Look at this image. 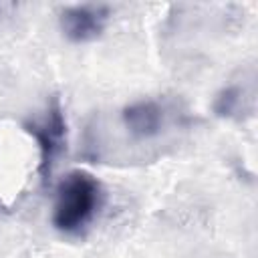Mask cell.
<instances>
[{
  "label": "cell",
  "mask_w": 258,
  "mask_h": 258,
  "mask_svg": "<svg viewBox=\"0 0 258 258\" xmlns=\"http://www.w3.org/2000/svg\"><path fill=\"white\" fill-rule=\"evenodd\" d=\"M125 121L137 135H153L161 125V111L153 103H137L127 109Z\"/></svg>",
  "instance_id": "cell-2"
},
{
  "label": "cell",
  "mask_w": 258,
  "mask_h": 258,
  "mask_svg": "<svg viewBox=\"0 0 258 258\" xmlns=\"http://www.w3.org/2000/svg\"><path fill=\"white\" fill-rule=\"evenodd\" d=\"M101 28V16L91 8H75L64 16V30L73 38H87Z\"/></svg>",
  "instance_id": "cell-3"
},
{
  "label": "cell",
  "mask_w": 258,
  "mask_h": 258,
  "mask_svg": "<svg viewBox=\"0 0 258 258\" xmlns=\"http://www.w3.org/2000/svg\"><path fill=\"white\" fill-rule=\"evenodd\" d=\"M99 183L83 171H73L58 185L52 214L54 226L64 232H75L83 228L99 208Z\"/></svg>",
  "instance_id": "cell-1"
}]
</instances>
